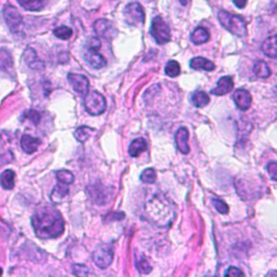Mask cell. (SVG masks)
Instances as JSON below:
<instances>
[{
    "instance_id": "cell-35",
    "label": "cell",
    "mask_w": 277,
    "mask_h": 277,
    "mask_svg": "<svg viewBox=\"0 0 277 277\" xmlns=\"http://www.w3.org/2000/svg\"><path fill=\"white\" fill-rule=\"evenodd\" d=\"M100 48H101V42L95 37L90 38L88 40V43H87V49H92V50L99 51Z\"/></svg>"
},
{
    "instance_id": "cell-4",
    "label": "cell",
    "mask_w": 277,
    "mask_h": 277,
    "mask_svg": "<svg viewBox=\"0 0 277 277\" xmlns=\"http://www.w3.org/2000/svg\"><path fill=\"white\" fill-rule=\"evenodd\" d=\"M85 108L92 116H99L106 109V101L100 92L90 91L85 95Z\"/></svg>"
},
{
    "instance_id": "cell-29",
    "label": "cell",
    "mask_w": 277,
    "mask_h": 277,
    "mask_svg": "<svg viewBox=\"0 0 277 277\" xmlns=\"http://www.w3.org/2000/svg\"><path fill=\"white\" fill-rule=\"evenodd\" d=\"M56 179L59 182L69 185V184H72L74 182V175L69 170L62 169L56 171Z\"/></svg>"
},
{
    "instance_id": "cell-18",
    "label": "cell",
    "mask_w": 277,
    "mask_h": 277,
    "mask_svg": "<svg viewBox=\"0 0 277 277\" xmlns=\"http://www.w3.org/2000/svg\"><path fill=\"white\" fill-rule=\"evenodd\" d=\"M189 66H190V68L195 69V71L203 69V71H207V72H211L216 68V65L213 64L211 61L207 60V59H205V57H201V56H196V57H194V59L190 60Z\"/></svg>"
},
{
    "instance_id": "cell-16",
    "label": "cell",
    "mask_w": 277,
    "mask_h": 277,
    "mask_svg": "<svg viewBox=\"0 0 277 277\" xmlns=\"http://www.w3.org/2000/svg\"><path fill=\"white\" fill-rule=\"evenodd\" d=\"M276 45H277V38H276V32L274 31L267 39L264 40L261 46L263 53L267 56L271 57V59H276L277 56Z\"/></svg>"
},
{
    "instance_id": "cell-17",
    "label": "cell",
    "mask_w": 277,
    "mask_h": 277,
    "mask_svg": "<svg viewBox=\"0 0 277 277\" xmlns=\"http://www.w3.org/2000/svg\"><path fill=\"white\" fill-rule=\"evenodd\" d=\"M40 144H42V142H40L39 138H34L30 135H24L21 138L22 149L26 154H33L36 152Z\"/></svg>"
},
{
    "instance_id": "cell-25",
    "label": "cell",
    "mask_w": 277,
    "mask_h": 277,
    "mask_svg": "<svg viewBox=\"0 0 277 277\" xmlns=\"http://www.w3.org/2000/svg\"><path fill=\"white\" fill-rule=\"evenodd\" d=\"M19 3L25 10L39 11L45 7L46 3H47V0H19Z\"/></svg>"
},
{
    "instance_id": "cell-30",
    "label": "cell",
    "mask_w": 277,
    "mask_h": 277,
    "mask_svg": "<svg viewBox=\"0 0 277 277\" xmlns=\"http://www.w3.org/2000/svg\"><path fill=\"white\" fill-rule=\"evenodd\" d=\"M156 171L154 168H147L145 170H143L141 176H140V180L143 183H146V184H153L156 182Z\"/></svg>"
},
{
    "instance_id": "cell-20",
    "label": "cell",
    "mask_w": 277,
    "mask_h": 277,
    "mask_svg": "<svg viewBox=\"0 0 277 277\" xmlns=\"http://www.w3.org/2000/svg\"><path fill=\"white\" fill-rule=\"evenodd\" d=\"M69 193V189L67 187L66 184H63L59 182V184L53 188L51 193V200L55 204H59L62 201V199H64Z\"/></svg>"
},
{
    "instance_id": "cell-11",
    "label": "cell",
    "mask_w": 277,
    "mask_h": 277,
    "mask_svg": "<svg viewBox=\"0 0 277 277\" xmlns=\"http://www.w3.org/2000/svg\"><path fill=\"white\" fill-rule=\"evenodd\" d=\"M188 140H189V132L187 128H185V127L179 128V130L176 132L175 141L179 152H181L184 155H187L189 153L190 148H189Z\"/></svg>"
},
{
    "instance_id": "cell-19",
    "label": "cell",
    "mask_w": 277,
    "mask_h": 277,
    "mask_svg": "<svg viewBox=\"0 0 277 277\" xmlns=\"http://www.w3.org/2000/svg\"><path fill=\"white\" fill-rule=\"evenodd\" d=\"M147 149V143L142 138H135L134 141L130 143L129 146V155L131 157H138V155L142 154L143 152H145Z\"/></svg>"
},
{
    "instance_id": "cell-7",
    "label": "cell",
    "mask_w": 277,
    "mask_h": 277,
    "mask_svg": "<svg viewBox=\"0 0 277 277\" xmlns=\"http://www.w3.org/2000/svg\"><path fill=\"white\" fill-rule=\"evenodd\" d=\"M126 21L130 25H140L145 21V13L142 5L138 2H132L126 5L124 10Z\"/></svg>"
},
{
    "instance_id": "cell-33",
    "label": "cell",
    "mask_w": 277,
    "mask_h": 277,
    "mask_svg": "<svg viewBox=\"0 0 277 277\" xmlns=\"http://www.w3.org/2000/svg\"><path fill=\"white\" fill-rule=\"evenodd\" d=\"M137 268L143 274H147L152 271V267L149 265V263H148L147 260L145 259V257H143V256H142L141 260H138V262L137 261Z\"/></svg>"
},
{
    "instance_id": "cell-31",
    "label": "cell",
    "mask_w": 277,
    "mask_h": 277,
    "mask_svg": "<svg viewBox=\"0 0 277 277\" xmlns=\"http://www.w3.org/2000/svg\"><path fill=\"white\" fill-rule=\"evenodd\" d=\"M53 34L57 38H60L62 40H67L72 37L73 31H72V28H69L67 26H60V27L55 28V30L53 31Z\"/></svg>"
},
{
    "instance_id": "cell-24",
    "label": "cell",
    "mask_w": 277,
    "mask_h": 277,
    "mask_svg": "<svg viewBox=\"0 0 277 277\" xmlns=\"http://www.w3.org/2000/svg\"><path fill=\"white\" fill-rule=\"evenodd\" d=\"M14 181H15V173L12 170H4L1 176H0V185L2 188L10 190L14 187Z\"/></svg>"
},
{
    "instance_id": "cell-40",
    "label": "cell",
    "mask_w": 277,
    "mask_h": 277,
    "mask_svg": "<svg viewBox=\"0 0 277 277\" xmlns=\"http://www.w3.org/2000/svg\"><path fill=\"white\" fill-rule=\"evenodd\" d=\"M179 1H180L183 5H185V4L188 3V0H179Z\"/></svg>"
},
{
    "instance_id": "cell-21",
    "label": "cell",
    "mask_w": 277,
    "mask_h": 277,
    "mask_svg": "<svg viewBox=\"0 0 277 277\" xmlns=\"http://www.w3.org/2000/svg\"><path fill=\"white\" fill-rule=\"evenodd\" d=\"M0 69L7 73L13 69V59L7 49H0Z\"/></svg>"
},
{
    "instance_id": "cell-14",
    "label": "cell",
    "mask_w": 277,
    "mask_h": 277,
    "mask_svg": "<svg viewBox=\"0 0 277 277\" xmlns=\"http://www.w3.org/2000/svg\"><path fill=\"white\" fill-rule=\"evenodd\" d=\"M234 89V80L231 76H224L219 79V82L217 84V87L215 89L211 90V93L222 96L224 94L229 93Z\"/></svg>"
},
{
    "instance_id": "cell-10",
    "label": "cell",
    "mask_w": 277,
    "mask_h": 277,
    "mask_svg": "<svg viewBox=\"0 0 277 277\" xmlns=\"http://www.w3.org/2000/svg\"><path fill=\"white\" fill-rule=\"evenodd\" d=\"M93 28L94 32L99 35V36L108 40H111L113 37H115V35L117 34L116 28H115L113 23L105 19L97 20L94 23Z\"/></svg>"
},
{
    "instance_id": "cell-8",
    "label": "cell",
    "mask_w": 277,
    "mask_h": 277,
    "mask_svg": "<svg viewBox=\"0 0 277 277\" xmlns=\"http://www.w3.org/2000/svg\"><path fill=\"white\" fill-rule=\"evenodd\" d=\"M3 19L5 24L8 25L9 30L12 33H16L20 30L22 24V16L12 5H7L3 10Z\"/></svg>"
},
{
    "instance_id": "cell-41",
    "label": "cell",
    "mask_w": 277,
    "mask_h": 277,
    "mask_svg": "<svg viewBox=\"0 0 277 277\" xmlns=\"http://www.w3.org/2000/svg\"><path fill=\"white\" fill-rule=\"evenodd\" d=\"M1 275H2V270L0 269V276H1Z\"/></svg>"
},
{
    "instance_id": "cell-3",
    "label": "cell",
    "mask_w": 277,
    "mask_h": 277,
    "mask_svg": "<svg viewBox=\"0 0 277 277\" xmlns=\"http://www.w3.org/2000/svg\"><path fill=\"white\" fill-rule=\"evenodd\" d=\"M218 19L225 30L235 36L244 37L247 35V23L242 17L221 10L218 13Z\"/></svg>"
},
{
    "instance_id": "cell-6",
    "label": "cell",
    "mask_w": 277,
    "mask_h": 277,
    "mask_svg": "<svg viewBox=\"0 0 277 277\" xmlns=\"http://www.w3.org/2000/svg\"><path fill=\"white\" fill-rule=\"evenodd\" d=\"M114 259V249L109 244H102L92 253V260L97 268L104 270L108 268Z\"/></svg>"
},
{
    "instance_id": "cell-12",
    "label": "cell",
    "mask_w": 277,
    "mask_h": 277,
    "mask_svg": "<svg viewBox=\"0 0 277 277\" xmlns=\"http://www.w3.org/2000/svg\"><path fill=\"white\" fill-rule=\"evenodd\" d=\"M233 100L240 111L245 112L249 109L252 103V97L249 93V91L246 89H237L233 94Z\"/></svg>"
},
{
    "instance_id": "cell-28",
    "label": "cell",
    "mask_w": 277,
    "mask_h": 277,
    "mask_svg": "<svg viewBox=\"0 0 277 277\" xmlns=\"http://www.w3.org/2000/svg\"><path fill=\"white\" fill-rule=\"evenodd\" d=\"M165 73H166L167 76L172 77V78H175V77L179 76V75L181 74L180 64H179V63H178L177 61H175V60L169 61V62L166 64Z\"/></svg>"
},
{
    "instance_id": "cell-23",
    "label": "cell",
    "mask_w": 277,
    "mask_h": 277,
    "mask_svg": "<svg viewBox=\"0 0 277 277\" xmlns=\"http://www.w3.org/2000/svg\"><path fill=\"white\" fill-rule=\"evenodd\" d=\"M209 32L205 27H197L190 35V40L195 45H203L209 40Z\"/></svg>"
},
{
    "instance_id": "cell-5",
    "label": "cell",
    "mask_w": 277,
    "mask_h": 277,
    "mask_svg": "<svg viewBox=\"0 0 277 277\" xmlns=\"http://www.w3.org/2000/svg\"><path fill=\"white\" fill-rule=\"evenodd\" d=\"M151 35L158 45H165L171 40L170 27L161 16H155L151 25Z\"/></svg>"
},
{
    "instance_id": "cell-32",
    "label": "cell",
    "mask_w": 277,
    "mask_h": 277,
    "mask_svg": "<svg viewBox=\"0 0 277 277\" xmlns=\"http://www.w3.org/2000/svg\"><path fill=\"white\" fill-rule=\"evenodd\" d=\"M211 203H212L213 206H215L217 211L220 212L221 215H227V213L229 212V206L222 199H220V198H213L211 200Z\"/></svg>"
},
{
    "instance_id": "cell-36",
    "label": "cell",
    "mask_w": 277,
    "mask_h": 277,
    "mask_svg": "<svg viewBox=\"0 0 277 277\" xmlns=\"http://www.w3.org/2000/svg\"><path fill=\"white\" fill-rule=\"evenodd\" d=\"M268 171L269 175L273 181H276V176H277V163L276 161H271L268 164Z\"/></svg>"
},
{
    "instance_id": "cell-34",
    "label": "cell",
    "mask_w": 277,
    "mask_h": 277,
    "mask_svg": "<svg viewBox=\"0 0 277 277\" xmlns=\"http://www.w3.org/2000/svg\"><path fill=\"white\" fill-rule=\"evenodd\" d=\"M73 274L76 276H87L89 274V270L84 264H74L72 267Z\"/></svg>"
},
{
    "instance_id": "cell-9",
    "label": "cell",
    "mask_w": 277,
    "mask_h": 277,
    "mask_svg": "<svg viewBox=\"0 0 277 277\" xmlns=\"http://www.w3.org/2000/svg\"><path fill=\"white\" fill-rule=\"evenodd\" d=\"M68 82L69 84L72 85L73 89L77 92V93L82 94V95H86L89 92V87H90V83L88 78L84 75L80 74H68L67 75Z\"/></svg>"
},
{
    "instance_id": "cell-22",
    "label": "cell",
    "mask_w": 277,
    "mask_h": 277,
    "mask_svg": "<svg viewBox=\"0 0 277 277\" xmlns=\"http://www.w3.org/2000/svg\"><path fill=\"white\" fill-rule=\"evenodd\" d=\"M190 102L197 108L205 107L210 102V97L204 91H196L190 96Z\"/></svg>"
},
{
    "instance_id": "cell-13",
    "label": "cell",
    "mask_w": 277,
    "mask_h": 277,
    "mask_svg": "<svg viewBox=\"0 0 277 277\" xmlns=\"http://www.w3.org/2000/svg\"><path fill=\"white\" fill-rule=\"evenodd\" d=\"M84 59L88 64H90L91 67L95 69L103 68L106 65V60L104 59V56H102L96 50L87 49L84 54Z\"/></svg>"
},
{
    "instance_id": "cell-37",
    "label": "cell",
    "mask_w": 277,
    "mask_h": 277,
    "mask_svg": "<svg viewBox=\"0 0 277 277\" xmlns=\"http://www.w3.org/2000/svg\"><path fill=\"white\" fill-rule=\"evenodd\" d=\"M225 275L230 276V277H237V276H244V272L240 271L239 269L235 268V267H230L229 270L225 272Z\"/></svg>"
},
{
    "instance_id": "cell-1",
    "label": "cell",
    "mask_w": 277,
    "mask_h": 277,
    "mask_svg": "<svg viewBox=\"0 0 277 277\" xmlns=\"http://www.w3.org/2000/svg\"><path fill=\"white\" fill-rule=\"evenodd\" d=\"M32 225L38 238H57L64 232V220L60 211L51 205L39 206L32 217Z\"/></svg>"
},
{
    "instance_id": "cell-27",
    "label": "cell",
    "mask_w": 277,
    "mask_h": 277,
    "mask_svg": "<svg viewBox=\"0 0 277 277\" xmlns=\"http://www.w3.org/2000/svg\"><path fill=\"white\" fill-rule=\"evenodd\" d=\"M93 129L90 128L88 126H80L78 128L75 130L74 136L76 138V140L80 143H85L88 138L91 137V135L93 134Z\"/></svg>"
},
{
    "instance_id": "cell-38",
    "label": "cell",
    "mask_w": 277,
    "mask_h": 277,
    "mask_svg": "<svg viewBox=\"0 0 277 277\" xmlns=\"http://www.w3.org/2000/svg\"><path fill=\"white\" fill-rule=\"evenodd\" d=\"M27 117L30 118L35 125H38V124H39V121H40V115H39L38 112L34 111V109H32V111L28 112Z\"/></svg>"
},
{
    "instance_id": "cell-26",
    "label": "cell",
    "mask_w": 277,
    "mask_h": 277,
    "mask_svg": "<svg viewBox=\"0 0 277 277\" xmlns=\"http://www.w3.org/2000/svg\"><path fill=\"white\" fill-rule=\"evenodd\" d=\"M253 72L259 78H269L271 76V69L264 61H257L253 65Z\"/></svg>"
},
{
    "instance_id": "cell-39",
    "label": "cell",
    "mask_w": 277,
    "mask_h": 277,
    "mask_svg": "<svg viewBox=\"0 0 277 277\" xmlns=\"http://www.w3.org/2000/svg\"><path fill=\"white\" fill-rule=\"evenodd\" d=\"M247 1H248V0H233L234 4L239 9L245 8L246 4H247Z\"/></svg>"
},
{
    "instance_id": "cell-15",
    "label": "cell",
    "mask_w": 277,
    "mask_h": 277,
    "mask_svg": "<svg viewBox=\"0 0 277 277\" xmlns=\"http://www.w3.org/2000/svg\"><path fill=\"white\" fill-rule=\"evenodd\" d=\"M23 59L25 60L26 64L32 69H35V71H42V69H45V63L38 59L36 51L32 48H27L24 51Z\"/></svg>"
},
{
    "instance_id": "cell-2",
    "label": "cell",
    "mask_w": 277,
    "mask_h": 277,
    "mask_svg": "<svg viewBox=\"0 0 277 277\" xmlns=\"http://www.w3.org/2000/svg\"><path fill=\"white\" fill-rule=\"evenodd\" d=\"M147 218L157 227H167L175 219V210L168 199L164 196L155 195L145 208Z\"/></svg>"
}]
</instances>
